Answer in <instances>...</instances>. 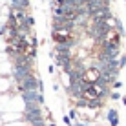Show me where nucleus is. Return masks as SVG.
Instances as JSON below:
<instances>
[{
  "label": "nucleus",
  "mask_w": 126,
  "mask_h": 126,
  "mask_svg": "<svg viewBox=\"0 0 126 126\" xmlns=\"http://www.w3.org/2000/svg\"><path fill=\"white\" fill-rule=\"evenodd\" d=\"M108 119H110V124H111V126H117V123H119V119H117V111H115V110H110Z\"/></svg>",
  "instance_id": "f257e3e1"
},
{
  "label": "nucleus",
  "mask_w": 126,
  "mask_h": 126,
  "mask_svg": "<svg viewBox=\"0 0 126 126\" xmlns=\"http://www.w3.org/2000/svg\"><path fill=\"white\" fill-rule=\"evenodd\" d=\"M123 102H124V106H126V97H124V99H123Z\"/></svg>",
  "instance_id": "f03ea898"
}]
</instances>
